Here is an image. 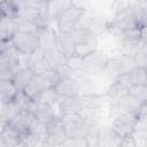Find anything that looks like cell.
I'll return each instance as SVG.
<instances>
[{"label": "cell", "mask_w": 147, "mask_h": 147, "mask_svg": "<svg viewBox=\"0 0 147 147\" xmlns=\"http://www.w3.org/2000/svg\"><path fill=\"white\" fill-rule=\"evenodd\" d=\"M71 33V37L76 44V53L75 55L79 57H84L87 54L96 51V34L86 29H75Z\"/></svg>", "instance_id": "1"}, {"label": "cell", "mask_w": 147, "mask_h": 147, "mask_svg": "<svg viewBox=\"0 0 147 147\" xmlns=\"http://www.w3.org/2000/svg\"><path fill=\"white\" fill-rule=\"evenodd\" d=\"M85 9H82L77 6H70L69 8H67L65 10H63L60 16L57 17L56 21V25L59 29L60 33H69L72 32L76 26L78 21L80 20L82 15L84 14Z\"/></svg>", "instance_id": "2"}, {"label": "cell", "mask_w": 147, "mask_h": 147, "mask_svg": "<svg viewBox=\"0 0 147 147\" xmlns=\"http://www.w3.org/2000/svg\"><path fill=\"white\" fill-rule=\"evenodd\" d=\"M11 41L14 46L22 53V54H31L36 52L40 47V38L37 33L26 32V31H20L17 30Z\"/></svg>", "instance_id": "3"}, {"label": "cell", "mask_w": 147, "mask_h": 147, "mask_svg": "<svg viewBox=\"0 0 147 147\" xmlns=\"http://www.w3.org/2000/svg\"><path fill=\"white\" fill-rule=\"evenodd\" d=\"M109 60L110 59L105 53L99 52L96 49L83 57V68L91 76L100 75V74L105 72V70L109 63Z\"/></svg>", "instance_id": "4"}, {"label": "cell", "mask_w": 147, "mask_h": 147, "mask_svg": "<svg viewBox=\"0 0 147 147\" xmlns=\"http://www.w3.org/2000/svg\"><path fill=\"white\" fill-rule=\"evenodd\" d=\"M108 29L113 32L130 30V29H140V24L134 15L132 6L125 10L116 14L114 20L108 25Z\"/></svg>", "instance_id": "5"}, {"label": "cell", "mask_w": 147, "mask_h": 147, "mask_svg": "<svg viewBox=\"0 0 147 147\" xmlns=\"http://www.w3.org/2000/svg\"><path fill=\"white\" fill-rule=\"evenodd\" d=\"M142 102L136 99L134 96H132L130 93H126L125 95L118 99L109 100V108L114 117L122 113H137L138 114Z\"/></svg>", "instance_id": "6"}, {"label": "cell", "mask_w": 147, "mask_h": 147, "mask_svg": "<svg viewBox=\"0 0 147 147\" xmlns=\"http://www.w3.org/2000/svg\"><path fill=\"white\" fill-rule=\"evenodd\" d=\"M138 118L137 113H122L114 117L111 127L122 138L129 137L133 133L136 127V122Z\"/></svg>", "instance_id": "7"}, {"label": "cell", "mask_w": 147, "mask_h": 147, "mask_svg": "<svg viewBox=\"0 0 147 147\" xmlns=\"http://www.w3.org/2000/svg\"><path fill=\"white\" fill-rule=\"evenodd\" d=\"M134 68H136V64H134L133 56L123 53L122 55H119L115 59H110L105 71L108 70L109 75L111 74L116 78L118 76L130 74Z\"/></svg>", "instance_id": "8"}, {"label": "cell", "mask_w": 147, "mask_h": 147, "mask_svg": "<svg viewBox=\"0 0 147 147\" xmlns=\"http://www.w3.org/2000/svg\"><path fill=\"white\" fill-rule=\"evenodd\" d=\"M67 138H68V134L64 130V126L60 117L47 126L44 146H62L63 141Z\"/></svg>", "instance_id": "9"}, {"label": "cell", "mask_w": 147, "mask_h": 147, "mask_svg": "<svg viewBox=\"0 0 147 147\" xmlns=\"http://www.w3.org/2000/svg\"><path fill=\"white\" fill-rule=\"evenodd\" d=\"M131 86H132V83H131L129 74L118 76V77L114 78L111 84L108 86V88L106 91V96L109 100L118 99V98L125 95L126 93H129V90Z\"/></svg>", "instance_id": "10"}, {"label": "cell", "mask_w": 147, "mask_h": 147, "mask_svg": "<svg viewBox=\"0 0 147 147\" xmlns=\"http://www.w3.org/2000/svg\"><path fill=\"white\" fill-rule=\"evenodd\" d=\"M60 96H71V95H80L82 83L72 77H64L59 80V83L54 86Z\"/></svg>", "instance_id": "11"}, {"label": "cell", "mask_w": 147, "mask_h": 147, "mask_svg": "<svg viewBox=\"0 0 147 147\" xmlns=\"http://www.w3.org/2000/svg\"><path fill=\"white\" fill-rule=\"evenodd\" d=\"M36 102V101H34ZM32 114L34 115V117L41 122L42 124H45L46 126H48L49 124H52L54 121H56L57 118H60L61 116L57 115L55 113L54 107L49 106V105H45V103H39L36 102L34 108L32 110Z\"/></svg>", "instance_id": "12"}, {"label": "cell", "mask_w": 147, "mask_h": 147, "mask_svg": "<svg viewBox=\"0 0 147 147\" xmlns=\"http://www.w3.org/2000/svg\"><path fill=\"white\" fill-rule=\"evenodd\" d=\"M52 85L49 84V82L47 80V78L45 77L44 74H33L30 83L28 84V86L25 87V90L23 91L26 95H29L32 100H34V98L42 92L45 88L51 87Z\"/></svg>", "instance_id": "13"}, {"label": "cell", "mask_w": 147, "mask_h": 147, "mask_svg": "<svg viewBox=\"0 0 147 147\" xmlns=\"http://www.w3.org/2000/svg\"><path fill=\"white\" fill-rule=\"evenodd\" d=\"M123 138L116 133L111 126H101L99 127L98 134V146H122Z\"/></svg>", "instance_id": "14"}, {"label": "cell", "mask_w": 147, "mask_h": 147, "mask_svg": "<svg viewBox=\"0 0 147 147\" xmlns=\"http://www.w3.org/2000/svg\"><path fill=\"white\" fill-rule=\"evenodd\" d=\"M103 103V96L94 92L80 94V106L82 110L86 111H100Z\"/></svg>", "instance_id": "15"}, {"label": "cell", "mask_w": 147, "mask_h": 147, "mask_svg": "<svg viewBox=\"0 0 147 147\" xmlns=\"http://www.w3.org/2000/svg\"><path fill=\"white\" fill-rule=\"evenodd\" d=\"M59 111L62 116L63 114H75L82 110L80 106V95H71V96H61L59 101Z\"/></svg>", "instance_id": "16"}, {"label": "cell", "mask_w": 147, "mask_h": 147, "mask_svg": "<svg viewBox=\"0 0 147 147\" xmlns=\"http://www.w3.org/2000/svg\"><path fill=\"white\" fill-rule=\"evenodd\" d=\"M56 47L61 52V54L68 59L75 55L76 53V44L71 37V33H59L56 40Z\"/></svg>", "instance_id": "17"}, {"label": "cell", "mask_w": 147, "mask_h": 147, "mask_svg": "<svg viewBox=\"0 0 147 147\" xmlns=\"http://www.w3.org/2000/svg\"><path fill=\"white\" fill-rule=\"evenodd\" d=\"M21 113V109L15 103V101L1 103V110H0V121H1V127L9 124L18 114Z\"/></svg>", "instance_id": "18"}, {"label": "cell", "mask_w": 147, "mask_h": 147, "mask_svg": "<svg viewBox=\"0 0 147 147\" xmlns=\"http://www.w3.org/2000/svg\"><path fill=\"white\" fill-rule=\"evenodd\" d=\"M18 92L20 91L17 90V87L13 80H10V79L0 80V101H1V103L14 101V99L16 98Z\"/></svg>", "instance_id": "19"}, {"label": "cell", "mask_w": 147, "mask_h": 147, "mask_svg": "<svg viewBox=\"0 0 147 147\" xmlns=\"http://www.w3.org/2000/svg\"><path fill=\"white\" fill-rule=\"evenodd\" d=\"M60 99H61V96L56 92L55 87L54 86H51V87L45 88L42 92H40L34 98V101L36 102H39V103H45V105H49L52 107H55V106H59Z\"/></svg>", "instance_id": "20"}, {"label": "cell", "mask_w": 147, "mask_h": 147, "mask_svg": "<svg viewBox=\"0 0 147 147\" xmlns=\"http://www.w3.org/2000/svg\"><path fill=\"white\" fill-rule=\"evenodd\" d=\"M72 6L71 0H49L48 1V18L51 21H57L60 14Z\"/></svg>", "instance_id": "21"}, {"label": "cell", "mask_w": 147, "mask_h": 147, "mask_svg": "<svg viewBox=\"0 0 147 147\" xmlns=\"http://www.w3.org/2000/svg\"><path fill=\"white\" fill-rule=\"evenodd\" d=\"M16 31H17V20H11L9 17L1 15V24H0L1 40L11 39Z\"/></svg>", "instance_id": "22"}, {"label": "cell", "mask_w": 147, "mask_h": 147, "mask_svg": "<svg viewBox=\"0 0 147 147\" xmlns=\"http://www.w3.org/2000/svg\"><path fill=\"white\" fill-rule=\"evenodd\" d=\"M32 76H33L32 70L29 69V68H26V67H25V68H22V69H20V70H17V71L14 74L13 82H14V84L16 85V87H17V90H18L20 92H22V91L25 90V87H26L28 84L30 83Z\"/></svg>", "instance_id": "23"}, {"label": "cell", "mask_w": 147, "mask_h": 147, "mask_svg": "<svg viewBox=\"0 0 147 147\" xmlns=\"http://www.w3.org/2000/svg\"><path fill=\"white\" fill-rule=\"evenodd\" d=\"M114 36L121 41L122 45L138 40L141 38V32L140 29H130V30H123V31H116L113 32Z\"/></svg>", "instance_id": "24"}, {"label": "cell", "mask_w": 147, "mask_h": 147, "mask_svg": "<svg viewBox=\"0 0 147 147\" xmlns=\"http://www.w3.org/2000/svg\"><path fill=\"white\" fill-rule=\"evenodd\" d=\"M129 76L132 85H147V72L145 68L136 67L129 74Z\"/></svg>", "instance_id": "25"}, {"label": "cell", "mask_w": 147, "mask_h": 147, "mask_svg": "<svg viewBox=\"0 0 147 147\" xmlns=\"http://www.w3.org/2000/svg\"><path fill=\"white\" fill-rule=\"evenodd\" d=\"M129 93L142 103L147 102V85H132L129 90Z\"/></svg>", "instance_id": "26"}, {"label": "cell", "mask_w": 147, "mask_h": 147, "mask_svg": "<svg viewBox=\"0 0 147 147\" xmlns=\"http://www.w3.org/2000/svg\"><path fill=\"white\" fill-rule=\"evenodd\" d=\"M132 6V0H114L113 5H111V9L113 13L116 15L127 8H130Z\"/></svg>", "instance_id": "27"}, {"label": "cell", "mask_w": 147, "mask_h": 147, "mask_svg": "<svg viewBox=\"0 0 147 147\" xmlns=\"http://www.w3.org/2000/svg\"><path fill=\"white\" fill-rule=\"evenodd\" d=\"M133 60H134L136 67L147 69V54H145V53H138V54H136L133 56Z\"/></svg>", "instance_id": "28"}, {"label": "cell", "mask_w": 147, "mask_h": 147, "mask_svg": "<svg viewBox=\"0 0 147 147\" xmlns=\"http://www.w3.org/2000/svg\"><path fill=\"white\" fill-rule=\"evenodd\" d=\"M122 146H137L133 136L131 134V136H129V137L123 138V140H122Z\"/></svg>", "instance_id": "29"}, {"label": "cell", "mask_w": 147, "mask_h": 147, "mask_svg": "<svg viewBox=\"0 0 147 147\" xmlns=\"http://www.w3.org/2000/svg\"><path fill=\"white\" fill-rule=\"evenodd\" d=\"M71 2H72L74 6H77V7L82 8V9H85V6L87 3V0H71Z\"/></svg>", "instance_id": "30"}, {"label": "cell", "mask_w": 147, "mask_h": 147, "mask_svg": "<svg viewBox=\"0 0 147 147\" xmlns=\"http://www.w3.org/2000/svg\"><path fill=\"white\" fill-rule=\"evenodd\" d=\"M140 32H141V38L145 41H147V24H145L140 28Z\"/></svg>", "instance_id": "31"}, {"label": "cell", "mask_w": 147, "mask_h": 147, "mask_svg": "<svg viewBox=\"0 0 147 147\" xmlns=\"http://www.w3.org/2000/svg\"><path fill=\"white\" fill-rule=\"evenodd\" d=\"M142 114H147V102L146 103H142L139 111H138V115H142Z\"/></svg>", "instance_id": "32"}, {"label": "cell", "mask_w": 147, "mask_h": 147, "mask_svg": "<svg viewBox=\"0 0 147 147\" xmlns=\"http://www.w3.org/2000/svg\"><path fill=\"white\" fill-rule=\"evenodd\" d=\"M136 1H141V2H147V0H136Z\"/></svg>", "instance_id": "33"}, {"label": "cell", "mask_w": 147, "mask_h": 147, "mask_svg": "<svg viewBox=\"0 0 147 147\" xmlns=\"http://www.w3.org/2000/svg\"><path fill=\"white\" fill-rule=\"evenodd\" d=\"M145 24H147V18H146V21H145ZM145 24H144V25H145Z\"/></svg>", "instance_id": "34"}, {"label": "cell", "mask_w": 147, "mask_h": 147, "mask_svg": "<svg viewBox=\"0 0 147 147\" xmlns=\"http://www.w3.org/2000/svg\"><path fill=\"white\" fill-rule=\"evenodd\" d=\"M146 72H147V69H146Z\"/></svg>", "instance_id": "35"}, {"label": "cell", "mask_w": 147, "mask_h": 147, "mask_svg": "<svg viewBox=\"0 0 147 147\" xmlns=\"http://www.w3.org/2000/svg\"><path fill=\"white\" fill-rule=\"evenodd\" d=\"M46 1H49V0H46Z\"/></svg>", "instance_id": "36"}]
</instances>
